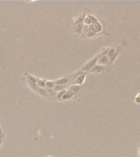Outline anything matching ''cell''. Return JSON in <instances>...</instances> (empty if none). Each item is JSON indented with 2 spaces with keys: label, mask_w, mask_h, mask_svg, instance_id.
<instances>
[{
  "label": "cell",
  "mask_w": 140,
  "mask_h": 157,
  "mask_svg": "<svg viewBox=\"0 0 140 157\" xmlns=\"http://www.w3.org/2000/svg\"><path fill=\"white\" fill-rule=\"evenodd\" d=\"M98 58H99V55L96 56L95 57H93L91 61H89L87 64H85V66L82 68V70L84 71H88V70H90L92 68H93V66L96 65V63H98Z\"/></svg>",
  "instance_id": "obj_1"
},
{
  "label": "cell",
  "mask_w": 140,
  "mask_h": 157,
  "mask_svg": "<svg viewBox=\"0 0 140 157\" xmlns=\"http://www.w3.org/2000/svg\"><path fill=\"white\" fill-rule=\"evenodd\" d=\"M109 61H110V59L108 58L107 56H100L99 55L98 61V65H100V66H103V65H107L109 64Z\"/></svg>",
  "instance_id": "obj_2"
},
{
  "label": "cell",
  "mask_w": 140,
  "mask_h": 157,
  "mask_svg": "<svg viewBox=\"0 0 140 157\" xmlns=\"http://www.w3.org/2000/svg\"><path fill=\"white\" fill-rule=\"evenodd\" d=\"M104 70V66H100V65H95L93 66V68L90 70L91 72H93V73H101Z\"/></svg>",
  "instance_id": "obj_3"
},
{
  "label": "cell",
  "mask_w": 140,
  "mask_h": 157,
  "mask_svg": "<svg viewBox=\"0 0 140 157\" xmlns=\"http://www.w3.org/2000/svg\"><path fill=\"white\" fill-rule=\"evenodd\" d=\"M121 49H122L121 47H119L117 49L115 50V54L112 57L110 58V61H109V64L108 65H112V64L114 62V61H115V59L117 58V57H118L119 55V53H120V52H121Z\"/></svg>",
  "instance_id": "obj_4"
},
{
  "label": "cell",
  "mask_w": 140,
  "mask_h": 157,
  "mask_svg": "<svg viewBox=\"0 0 140 157\" xmlns=\"http://www.w3.org/2000/svg\"><path fill=\"white\" fill-rule=\"evenodd\" d=\"M85 76H86L85 74H80V75L76 78V80H75V83H76V84H80V85L83 84L85 80Z\"/></svg>",
  "instance_id": "obj_5"
},
{
  "label": "cell",
  "mask_w": 140,
  "mask_h": 157,
  "mask_svg": "<svg viewBox=\"0 0 140 157\" xmlns=\"http://www.w3.org/2000/svg\"><path fill=\"white\" fill-rule=\"evenodd\" d=\"M93 29H94L95 33H96V32H100V31H102V25H101L99 22H98V23L93 25Z\"/></svg>",
  "instance_id": "obj_6"
},
{
  "label": "cell",
  "mask_w": 140,
  "mask_h": 157,
  "mask_svg": "<svg viewBox=\"0 0 140 157\" xmlns=\"http://www.w3.org/2000/svg\"><path fill=\"white\" fill-rule=\"evenodd\" d=\"M73 95H74V93H73L72 92L67 91V92H66V93L64 94L63 96H62V98H63V99H66V100L70 99V98H72V96H73Z\"/></svg>",
  "instance_id": "obj_7"
},
{
  "label": "cell",
  "mask_w": 140,
  "mask_h": 157,
  "mask_svg": "<svg viewBox=\"0 0 140 157\" xmlns=\"http://www.w3.org/2000/svg\"><path fill=\"white\" fill-rule=\"evenodd\" d=\"M70 89H71L70 91L72 92V93H74V94L75 93H77L78 92L80 91V86H79V85H73V86H72V87H71V88H70Z\"/></svg>",
  "instance_id": "obj_8"
},
{
  "label": "cell",
  "mask_w": 140,
  "mask_h": 157,
  "mask_svg": "<svg viewBox=\"0 0 140 157\" xmlns=\"http://www.w3.org/2000/svg\"><path fill=\"white\" fill-rule=\"evenodd\" d=\"M115 49L114 48V47H112V48H110L109 49V51H108V53H107V57H108V58L110 59L112 57L114 54H115Z\"/></svg>",
  "instance_id": "obj_9"
},
{
  "label": "cell",
  "mask_w": 140,
  "mask_h": 157,
  "mask_svg": "<svg viewBox=\"0 0 140 157\" xmlns=\"http://www.w3.org/2000/svg\"><path fill=\"white\" fill-rule=\"evenodd\" d=\"M68 82V79H62V80H58L56 82L57 84H60V85H62V84H65Z\"/></svg>",
  "instance_id": "obj_10"
},
{
  "label": "cell",
  "mask_w": 140,
  "mask_h": 157,
  "mask_svg": "<svg viewBox=\"0 0 140 157\" xmlns=\"http://www.w3.org/2000/svg\"><path fill=\"white\" fill-rule=\"evenodd\" d=\"M88 18L90 19L91 23H92L93 25H94V24H96V23H98V21L97 20L96 17H94L93 16H92V15H89V16H88Z\"/></svg>",
  "instance_id": "obj_11"
},
{
  "label": "cell",
  "mask_w": 140,
  "mask_h": 157,
  "mask_svg": "<svg viewBox=\"0 0 140 157\" xmlns=\"http://www.w3.org/2000/svg\"><path fill=\"white\" fill-rule=\"evenodd\" d=\"M135 102L136 103V104H140V93L137 94V96H135Z\"/></svg>",
  "instance_id": "obj_12"
},
{
  "label": "cell",
  "mask_w": 140,
  "mask_h": 157,
  "mask_svg": "<svg viewBox=\"0 0 140 157\" xmlns=\"http://www.w3.org/2000/svg\"><path fill=\"white\" fill-rule=\"evenodd\" d=\"M87 36H88V37H93V36L95 35V32L93 31H88V32H87Z\"/></svg>",
  "instance_id": "obj_13"
},
{
  "label": "cell",
  "mask_w": 140,
  "mask_h": 157,
  "mask_svg": "<svg viewBox=\"0 0 140 157\" xmlns=\"http://www.w3.org/2000/svg\"><path fill=\"white\" fill-rule=\"evenodd\" d=\"M85 24H87V25H90V24H92V23H91L90 19L88 18V17H86V18H85Z\"/></svg>",
  "instance_id": "obj_14"
},
{
  "label": "cell",
  "mask_w": 140,
  "mask_h": 157,
  "mask_svg": "<svg viewBox=\"0 0 140 157\" xmlns=\"http://www.w3.org/2000/svg\"><path fill=\"white\" fill-rule=\"evenodd\" d=\"M47 86H48V87H52V86H53V83H47Z\"/></svg>",
  "instance_id": "obj_15"
},
{
  "label": "cell",
  "mask_w": 140,
  "mask_h": 157,
  "mask_svg": "<svg viewBox=\"0 0 140 157\" xmlns=\"http://www.w3.org/2000/svg\"><path fill=\"white\" fill-rule=\"evenodd\" d=\"M48 157H52V156H48Z\"/></svg>",
  "instance_id": "obj_16"
},
{
  "label": "cell",
  "mask_w": 140,
  "mask_h": 157,
  "mask_svg": "<svg viewBox=\"0 0 140 157\" xmlns=\"http://www.w3.org/2000/svg\"><path fill=\"white\" fill-rule=\"evenodd\" d=\"M139 154H140V151H139Z\"/></svg>",
  "instance_id": "obj_17"
}]
</instances>
